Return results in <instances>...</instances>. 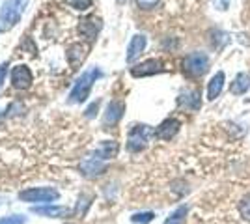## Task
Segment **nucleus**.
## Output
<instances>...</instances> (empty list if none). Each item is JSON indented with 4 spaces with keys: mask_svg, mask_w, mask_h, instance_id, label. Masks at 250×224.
Wrapping results in <instances>:
<instances>
[{
    "mask_svg": "<svg viewBox=\"0 0 250 224\" xmlns=\"http://www.w3.org/2000/svg\"><path fill=\"white\" fill-rule=\"evenodd\" d=\"M99 77H101V71L97 67L84 71L81 75V79L75 82L73 90L69 92V103H83L84 99L90 96V90H92V86Z\"/></svg>",
    "mask_w": 250,
    "mask_h": 224,
    "instance_id": "f03ea898",
    "label": "nucleus"
},
{
    "mask_svg": "<svg viewBox=\"0 0 250 224\" xmlns=\"http://www.w3.org/2000/svg\"><path fill=\"white\" fill-rule=\"evenodd\" d=\"M83 58H84V47L83 45L75 43V45H71V47L67 49V62H69V65H71L73 69H77V65L83 62Z\"/></svg>",
    "mask_w": 250,
    "mask_h": 224,
    "instance_id": "a211bd4d",
    "label": "nucleus"
},
{
    "mask_svg": "<svg viewBox=\"0 0 250 224\" xmlns=\"http://www.w3.org/2000/svg\"><path fill=\"white\" fill-rule=\"evenodd\" d=\"M26 219L22 215H10L6 219H0V224H24Z\"/></svg>",
    "mask_w": 250,
    "mask_h": 224,
    "instance_id": "5701e85b",
    "label": "nucleus"
},
{
    "mask_svg": "<svg viewBox=\"0 0 250 224\" xmlns=\"http://www.w3.org/2000/svg\"><path fill=\"white\" fill-rule=\"evenodd\" d=\"M163 69H165V67H163V62L157 60V58H151V60H146V62H142V64L131 67V75L138 79V77H149V75L161 73Z\"/></svg>",
    "mask_w": 250,
    "mask_h": 224,
    "instance_id": "0eeeda50",
    "label": "nucleus"
},
{
    "mask_svg": "<svg viewBox=\"0 0 250 224\" xmlns=\"http://www.w3.org/2000/svg\"><path fill=\"white\" fill-rule=\"evenodd\" d=\"M65 4L77 11H84L92 6V0H65Z\"/></svg>",
    "mask_w": 250,
    "mask_h": 224,
    "instance_id": "412c9836",
    "label": "nucleus"
},
{
    "mask_svg": "<svg viewBox=\"0 0 250 224\" xmlns=\"http://www.w3.org/2000/svg\"><path fill=\"white\" fill-rule=\"evenodd\" d=\"M237 211L243 217V221L250 223V194H245L239 202H237Z\"/></svg>",
    "mask_w": 250,
    "mask_h": 224,
    "instance_id": "aec40b11",
    "label": "nucleus"
},
{
    "mask_svg": "<svg viewBox=\"0 0 250 224\" xmlns=\"http://www.w3.org/2000/svg\"><path fill=\"white\" fill-rule=\"evenodd\" d=\"M179 127H181L179 120H176V118H168V120H165V122L157 127L155 137L159 140H172L177 135Z\"/></svg>",
    "mask_w": 250,
    "mask_h": 224,
    "instance_id": "1a4fd4ad",
    "label": "nucleus"
},
{
    "mask_svg": "<svg viewBox=\"0 0 250 224\" xmlns=\"http://www.w3.org/2000/svg\"><path fill=\"white\" fill-rule=\"evenodd\" d=\"M104 168H106V161L99 159L95 153L92 157H86V159L81 163V172H83L86 178H95V176L103 174Z\"/></svg>",
    "mask_w": 250,
    "mask_h": 224,
    "instance_id": "423d86ee",
    "label": "nucleus"
},
{
    "mask_svg": "<svg viewBox=\"0 0 250 224\" xmlns=\"http://www.w3.org/2000/svg\"><path fill=\"white\" fill-rule=\"evenodd\" d=\"M32 211L36 215H43V217H52V219H62L69 215V209L63 205H45V207H32Z\"/></svg>",
    "mask_w": 250,
    "mask_h": 224,
    "instance_id": "ddd939ff",
    "label": "nucleus"
},
{
    "mask_svg": "<svg viewBox=\"0 0 250 224\" xmlns=\"http://www.w3.org/2000/svg\"><path fill=\"white\" fill-rule=\"evenodd\" d=\"M26 2L28 0H6V4L0 8V32H8L21 21Z\"/></svg>",
    "mask_w": 250,
    "mask_h": 224,
    "instance_id": "f257e3e1",
    "label": "nucleus"
},
{
    "mask_svg": "<svg viewBox=\"0 0 250 224\" xmlns=\"http://www.w3.org/2000/svg\"><path fill=\"white\" fill-rule=\"evenodd\" d=\"M153 217L155 215L151 213V211H146V213H136L131 217V221L135 224H147V223H151L153 221Z\"/></svg>",
    "mask_w": 250,
    "mask_h": 224,
    "instance_id": "4be33fe9",
    "label": "nucleus"
},
{
    "mask_svg": "<svg viewBox=\"0 0 250 224\" xmlns=\"http://www.w3.org/2000/svg\"><path fill=\"white\" fill-rule=\"evenodd\" d=\"M58 191L51 189V187H38V189H26V191L19 192V198L22 202H47L51 204L54 200H58Z\"/></svg>",
    "mask_w": 250,
    "mask_h": 224,
    "instance_id": "20e7f679",
    "label": "nucleus"
},
{
    "mask_svg": "<svg viewBox=\"0 0 250 224\" xmlns=\"http://www.w3.org/2000/svg\"><path fill=\"white\" fill-rule=\"evenodd\" d=\"M81 34L83 36H86L88 40H94L95 36L99 34V30H101V21L99 19H95V17H88V19H84V21H81Z\"/></svg>",
    "mask_w": 250,
    "mask_h": 224,
    "instance_id": "2eb2a0df",
    "label": "nucleus"
},
{
    "mask_svg": "<svg viewBox=\"0 0 250 224\" xmlns=\"http://www.w3.org/2000/svg\"><path fill=\"white\" fill-rule=\"evenodd\" d=\"M116 153H118V142H114V140H104V142H101V146L95 151V155L103 161L116 157Z\"/></svg>",
    "mask_w": 250,
    "mask_h": 224,
    "instance_id": "f3484780",
    "label": "nucleus"
},
{
    "mask_svg": "<svg viewBox=\"0 0 250 224\" xmlns=\"http://www.w3.org/2000/svg\"><path fill=\"white\" fill-rule=\"evenodd\" d=\"M157 4H159V0H136V6L140 10H153Z\"/></svg>",
    "mask_w": 250,
    "mask_h": 224,
    "instance_id": "b1692460",
    "label": "nucleus"
},
{
    "mask_svg": "<svg viewBox=\"0 0 250 224\" xmlns=\"http://www.w3.org/2000/svg\"><path fill=\"white\" fill-rule=\"evenodd\" d=\"M177 103H179V107L188 108V110H198L200 105H202V99H200V92H196V90L185 92V94H181V96H179Z\"/></svg>",
    "mask_w": 250,
    "mask_h": 224,
    "instance_id": "f8f14e48",
    "label": "nucleus"
},
{
    "mask_svg": "<svg viewBox=\"0 0 250 224\" xmlns=\"http://www.w3.org/2000/svg\"><path fill=\"white\" fill-rule=\"evenodd\" d=\"M183 69L190 77H202L208 73L209 69V56L204 53H192L185 56L183 60Z\"/></svg>",
    "mask_w": 250,
    "mask_h": 224,
    "instance_id": "7ed1b4c3",
    "label": "nucleus"
},
{
    "mask_svg": "<svg viewBox=\"0 0 250 224\" xmlns=\"http://www.w3.org/2000/svg\"><path fill=\"white\" fill-rule=\"evenodd\" d=\"M249 88H250V75L239 73L233 79V82L229 84V92H231L233 96H243V94L249 92Z\"/></svg>",
    "mask_w": 250,
    "mask_h": 224,
    "instance_id": "4468645a",
    "label": "nucleus"
},
{
    "mask_svg": "<svg viewBox=\"0 0 250 224\" xmlns=\"http://www.w3.org/2000/svg\"><path fill=\"white\" fill-rule=\"evenodd\" d=\"M187 213H188V207L187 205H179L174 213L168 217L165 224H185V219H187Z\"/></svg>",
    "mask_w": 250,
    "mask_h": 224,
    "instance_id": "6ab92c4d",
    "label": "nucleus"
},
{
    "mask_svg": "<svg viewBox=\"0 0 250 224\" xmlns=\"http://www.w3.org/2000/svg\"><path fill=\"white\" fill-rule=\"evenodd\" d=\"M124 110H125V105L122 101H112V103L106 107L103 123L106 127H108V125H116V123L122 120V116H124Z\"/></svg>",
    "mask_w": 250,
    "mask_h": 224,
    "instance_id": "9b49d317",
    "label": "nucleus"
},
{
    "mask_svg": "<svg viewBox=\"0 0 250 224\" xmlns=\"http://www.w3.org/2000/svg\"><path fill=\"white\" fill-rule=\"evenodd\" d=\"M222 88H224V73L219 71L217 75H213V79L209 81V84H208V99L209 101H215V99L220 96Z\"/></svg>",
    "mask_w": 250,
    "mask_h": 224,
    "instance_id": "dca6fc26",
    "label": "nucleus"
},
{
    "mask_svg": "<svg viewBox=\"0 0 250 224\" xmlns=\"http://www.w3.org/2000/svg\"><path fill=\"white\" fill-rule=\"evenodd\" d=\"M97 107H99V103H94L92 107H90V108H88V110H86V116H88V118H92V116H94V110H97Z\"/></svg>",
    "mask_w": 250,
    "mask_h": 224,
    "instance_id": "a878e982",
    "label": "nucleus"
},
{
    "mask_svg": "<svg viewBox=\"0 0 250 224\" xmlns=\"http://www.w3.org/2000/svg\"><path fill=\"white\" fill-rule=\"evenodd\" d=\"M11 82L17 90H26L32 84V71L26 65H15L11 69Z\"/></svg>",
    "mask_w": 250,
    "mask_h": 224,
    "instance_id": "6e6552de",
    "label": "nucleus"
},
{
    "mask_svg": "<svg viewBox=\"0 0 250 224\" xmlns=\"http://www.w3.org/2000/svg\"><path fill=\"white\" fill-rule=\"evenodd\" d=\"M146 43H147L146 36H142V34H136V36H133V40H131L129 47H127V62H135L136 58L144 53Z\"/></svg>",
    "mask_w": 250,
    "mask_h": 224,
    "instance_id": "9d476101",
    "label": "nucleus"
},
{
    "mask_svg": "<svg viewBox=\"0 0 250 224\" xmlns=\"http://www.w3.org/2000/svg\"><path fill=\"white\" fill-rule=\"evenodd\" d=\"M6 71H8V65H6V64H0V86H2L4 79H6Z\"/></svg>",
    "mask_w": 250,
    "mask_h": 224,
    "instance_id": "393cba45",
    "label": "nucleus"
},
{
    "mask_svg": "<svg viewBox=\"0 0 250 224\" xmlns=\"http://www.w3.org/2000/svg\"><path fill=\"white\" fill-rule=\"evenodd\" d=\"M149 135H151V129L147 127V125H135L129 131V137H127V149L133 151V153L144 149Z\"/></svg>",
    "mask_w": 250,
    "mask_h": 224,
    "instance_id": "39448f33",
    "label": "nucleus"
}]
</instances>
